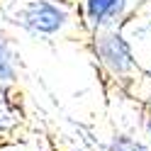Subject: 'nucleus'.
Returning <instances> with one entry per match:
<instances>
[{
    "instance_id": "nucleus-2",
    "label": "nucleus",
    "mask_w": 151,
    "mask_h": 151,
    "mask_svg": "<svg viewBox=\"0 0 151 151\" xmlns=\"http://www.w3.org/2000/svg\"><path fill=\"white\" fill-rule=\"evenodd\" d=\"M10 20L32 37H56L68 29L71 10L56 0H22Z\"/></svg>"
},
{
    "instance_id": "nucleus-8",
    "label": "nucleus",
    "mask_w": 151,
    "mask_h": 151,
    "mask_svg": "<svg viewBox=\"0 0 151 151\" xmlns=\"http://www.w3.org/2000/svg\"><path fill=\"white\" fill-rule=\"evenodd\" d=\"M149 144H151V122H149Z\"/></svg>"
},
{
    "instance_id": "nucleus-4",
    "label": "nucleus",
    "mask_w": 151,
    "mask_h": 151,
    "mask_svg": "<svg viewBox=\"0 0 151 151\" xmlns=\"http://www.w3.org/2000/svg\"><path fill=\"white\" fill-rule=\"evenodd\" d=\"M20 76V61H17L15 46L3 29H0V86H12Z\"/></svg>"
},
{
    "instance_id": "nucleus-1",
    "label": "nucleus",
    "mask_w": 151,
    "mask_h": 151,
    "mask_svg": "<svg viewBox=\"0 0 151 151\" xmlns=\"http://www.w3.org/2000/svg\"><path fill=\"white\" fill-rule=\"evenodd\" d=\"M90 51L93 59L100 63L110 78L115 81H132L139 71L137 51L129 37L122 32V27H110L90 34Z\"/></svg>"
},
{
    "instance_id": "nucleus-6",
    "label": "nucleus",
    "mask_w": 151,
    "mask_h": 151,
    "mask_svg": "<svg viewBox=\"0 0 151 151\" xmlns=\"http://www.w3.org/2000/svg\"><path fill=\"white\" fill-rule=\"evenodd\" d=\"M146 117L151 122V90H149V95H146Z\"/></svg>"
},
{
    "instance_id": "nucleus-7",
    "label": "nucleus",
    "mask_w": 151,
    "mask_h": 151,
    "mask_svg": "<svg viewBox=\"0 0 151 151\" xmlns=\"http://www.w3.org/2000/svg\"><path fill=\"white\" fill-rule=\"evenodd\" d=\"M144 78H146V81H151V66H149V68L144 71Z\"/></svg>"
},
{
    "instance_id": "nucleus-3",
    "label": "nucleus",
    "mask_w": 151,
    "mask_h": 151,
    "mask_svg": "<svg viewBox=\"0 0 151 151\" xmlns=\"http://www.w3.org/2000/svg\"><path fill=\"white\" fill-rule=\"evenodd\" d=\"M129 10L132 0H81V20L90 34L110 27H122Z\"/></svg>"
},
{
    "instance_id": "nucleus-9",
    "label": "nucleus",
    "mask_w": 151,
    "mask_h": 151,
    "mask_svg": "<svg viewBox=\"0 0 151 151\" xmlns=\"http://www.w3.org/2000/svg\"><path fill=\"white\" fill-rule=\"evenodd\" d=\"M149 3H151V0H149Z\"/></svg>"
},
{
    "instance_id": "nucleus-5",
    "label": "nucleus",
    "mask_w": 151,
    "mask_h": 151,
    "mask_svg": "<svg viewBox=\"0 0 151 151\" xmlns=\"http://www.w3.org/2000/svg\"><path fill=\"white\" fill-rule=\"evenodd\" d=\"M102 151H151V144L141 141L139 137H132V134H122V132H117V134L110 137V141L105 144V149H102Z\"/></svg>"
}]
</instances>
